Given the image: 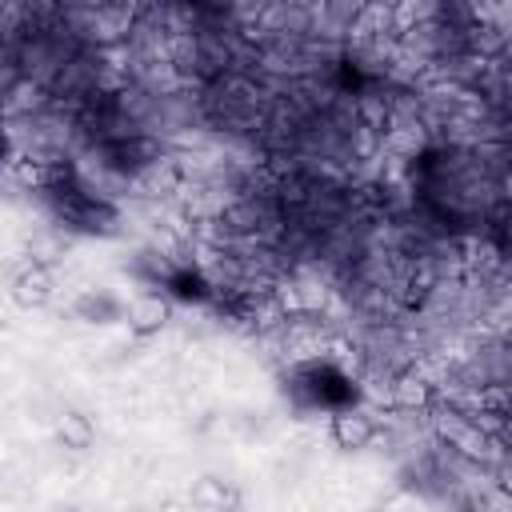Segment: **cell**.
I'll return each mask as SVG.
<instances>
[{"label":"cell","mask_w":512,"mask_h":512,"mask_svg":"<svg viewBox=\"0 0 512 512\" xmlns=\"http://www.w3.org/2000/svg\"><path fill=\"white\" fill-rule=\"evenodd\" d=\"M376 436H380V420H376L368 408H360V404H348V408H340V412L332 416V440H336L340 448H348V452L368 448Z\"/></svg>","instance_id":"obj_1"},{"label":"cell","mask_w":512,"mask_h":512,"mask_svg":"<svg viewBox=\"0 0 512 512\" xmlns=\"http://www.w3.org/2000/svg\"><path fill=\"white\" fill-rule=\"evenodd\" d=\"M52 292H56V280H52L48 264H40V260H32V264L12 280V296H16L20 308H44V304L52 300Z\"/></svg>","instance_id":"obj_2"},{"label":"cell","mask_w":512,"mask_h":512,"mask_svg":"<svg viewBox=\"0 0 512 512\" xmlns=\"http://www.w3.org/2000/svg\"><path fill=\"white\" fill-rule=\"evenodd\" d=\"M124 320H128V328H132L136 336H152V332H160L164 320H168V300H164V296H140V300H132V304L124 308Z\"/></svg>","instance_id":"obj_3"},{"label":"cell","mask_w":512,"mask_h":512,"mask_svg":"<svg viewBox=\"0 0 512 512\" xmlns=\"http://www.w3.org/2000/svg\"><path fill=\"white\" fill-rule=\"evenodd\" d=\"M76 316L88 320V324H112L124 316V304L108 292V288H88L80 300H76Z\"/></svg>","instance_id":"obj_4"},{"label":"cell","mask_w":512,"mask_h":512,"mask_svg":"<svg viewBox=\"0 0 512 512\" xmlns=\"http://www.w3.org/2000/svg\"><path fill=\"white\" fill-rule=\"evenodd\" d=\"M92 440H96V428H92V420H88L84 412H68V416L60 420V444H64V448L84 452V448H92Z\"/></svg>","instance_id":"obj_5"},{"label":"cell","mask_w":512,"mask_h":512,"mask_svg":"<svg viewBox=\"0 0 512 512\" xmlns=\"http://www.w3.org/2000/svg\"><path fill=\"white\" fill-rule=\"evenodd\" d=\"M192 504H208V508H224V504H240V496H232L228 488H220V480H204L192 492Z\"/></svg>","instance_id":"obj_6"}]
</instances>
